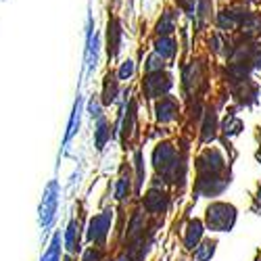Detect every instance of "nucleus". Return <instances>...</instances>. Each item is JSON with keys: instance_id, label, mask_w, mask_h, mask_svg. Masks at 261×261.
I'll use <instances>...</instances> for the list:
<instances>
[{"instance_id": "c85d7f7f", "label": "nucleus", "mask_w": 261, "mask_h": 261, "mask_svg": "<svg viewBox=\"0 0 261 261\" xmlns=\"http://www.w3.org/2000/svg\"><path fill=\"white\" fill-rule=\"evenodd\" d=\"M102 100H98L96 96H92L90 98V102H88V113H90V117L92 119H98V117H102Z\"/></svg>"}, {"instance_id": "f3484780", "label": "nucleus", "mask_w": 261, "mask_h": 261, "mask_svg": "<svg viewBox=\"0 0 261 261\" xmlns=\"http://www.w3.org/2000/svg\"><path fill=\"white\" fill-rule=\"evenodd\" d=\"M215 249H217L215 238H203V241L194 247L192 257H194V261H211L215 255Z\"/></svg>"}, {"instance_id": "393cba45", "label": "nucleus", "mask_w": 261, "mask_h": 261, "mask_svg": "<svg viewBox=\"0 0 261 261\" xmlns=\"http://www.w3.org/2000/svg\"><path fill=\"white\" fill-rule=\"evenodd\" d=\"M161 69H165V59H163L159 53L148 55L146 65H144V71H146V73H153V71H161Z\"/></svg>"}, {"instance_id": "a878e982", "label": "nucleus", "mask_w": 261, "mask_h": 261, "mask_svg": "<svg viewBox=\"0 0 261 261\" xmlns=\"http://www.w3.org/2000/svg\"><path fill=\"white\" fill-rule=\"evenodd\" d=\"M241 132H243V121L236 119L234 115H230V117L224 121V134H226L228 138H232V136H238Z\"/></svg>"}, {"instance_id": "412c9836", "label": "nucleus", "mask_w": 261, "mask_h": 261, "mask_svg": "<svg viewBox=\"0 0 261 261\" xmlns=\"http://www.w3.org/2000/svg\"><path fill=\"white\" fill-rule=\"evenodd\" d=\"M155 53H159L163 59H171L176 55V40L169 36H159L155 42Z\"/></svg>"}, {"instance_id": "4468645a", "label": "nucleus", "mask_w": 261, "mask_h": 261, "mask_svg": "<svg viewBox=\"0 0 261 261\" xmlns=\"http://www.w3.org/2000/svg\"><path fill=\"white\" fill-rule=\"evenodd\" d=\"M94 121H96L94 123V146H96V150H105L107 142L113 138L111 136V127H109V121H107L105 115L94 119Z\"/></svg>"}, {"instance_id": "6ab92c4d", "label": "nucleus", "mask_w": 261, "mask_h": 261, "mask_svg": "<svg viewBox=\"0 0 261 261\" xmlns=\"http://www.w3.org/2000/svg\"><path fill=\"white\" fill-rule=\"evenodd\" d=\"M98 63V36L92 34V23L88 28V48H86V67L92 71Z\"/></svg>"}, {"instance_id": "f03ea898", "label": "nucleus", "mask_w": 261, "mask_h": 261, "mask_svg": "<svg viewBox=\"0 0 261 261\" xmlns=\"http://www.w3.org/2000/svg\"><path fill=\"white\" fill-rule=\"evenodd\" d=\"M197 176H222L226 171V159L217 146H205L194 159Z\"/></svg>"}, {"instance_id": "72a5a7b5", "label": "nucleus", "mask_w": 261, "mask_h": 261, "mask_svg": "<svg viewBox=\"0 0 261 261\" xmlns=\"http://www.w3.org/2000/svg\"><path fill=\"white\" fill-rule=\"evenodd\" d=\"M259 140H261V132H259Z\"/></svg>"}, {"instance_id": "b1692460", "label": "nucleus", "mask_w": 261, "mask_h": 261, "mask_svg": "<svg viewBox=\"0 0 261 261\" xmlns=\"http://www.w3.org/2000/svg\"><path fill=\"white\" fill-rule=\"evenodd\" d=\"M173 30H176V19L171 11H167L157 23V36H169Z\"/></svg>"}, {"instance_id": "9b49d317", "label": "nucleus", "mask_w": 261, "mask_h": 261, "mask_svg": "<svg viewBox=\"0 0 261 261\" xmlns=\"http://www.w3.org/2000/svg\"><path fill=\"white\" fill-rule=\"evenodd\" d=\"M132 194H134V176H132V171H129V167L127 169L123 167L117 182H115V201L125 203L132 199Z\"/></svg>"}, {"instance_id": "bb28decb", "label": "nucleus", "mask_w": 261, "mask_h": 261, "mask_svg": "<svg viewBox=\"0 0 261 261\" xmlns=\"http://www.w3.org/2000/svg\"><path fill=\"white\" fill-rule=\"evenodd\" d=\"M134 71H136V65H134V61H123L121 63V67L117 69V77H119V82H127V80H132V75H134Z\"/></svg>"}, {"instance_id": "1a4fd4ad", "label": "nucleus", "mask_w": 261, "mask_h": 261, "mask_svg": "<svg viewBox=\"0 0 261 261\" xmlns=\"http://www.w3.org/2000/svg\"><path fill=\"white\" fill-rule=\"evenodd\" d=\"M155 117L159 123H171L180 117V105L176 102V98L165 94L155 102Z\"/></svg>"}, {"instance_id": "2eb2a0df", "label": "nucleus", "mask_w": 261, "mask_h": 261, "mask_svg": "<svg viewBox=\"0 0 261 261\" xmlns=\"http://www.w3.org/2000/svg\"><path fill=\"white\" fill-rule=\"evenodd\" d=\"M117 82H119L117 73H115V75H113V73H109V75L105 77L102 94H100V96H102V98H100V100H102V105H107V107H109V105H113V102H115V98L119 96V84H117Z\"/></svg>"}, {"instance_id": "5701e85b", "label": "nucleus", "mask_w": 261, "mask_h": 261, "mask_svg": "<svg viewBox=\"0 0 261 261\" xmlns=\"http://www.w3.org/2000/svg\"><path fill=\"white\" fill-rule=\"evenodd\" d=\"M42 261H61V232L53 234V241H50L46 253L42 255Z\"/></svg>"}, {"instance_id": "4be33fe9", "label": "nucleus", "mask_w": 261, "mask_h": 261, "mask_svg": "<svg viewBox=\"0 0 261 261\" xmlns=\"http://www.w3.org/2000/svg\"><path fill=\"white\" fill-rule=\"evenodd\" d=\"M119 36H121L119 23L117 21H109V55L111 57H117L119 53Z\"/></svg>"}, {"instance_id": "a211bd4d", "label": "nucleus", "mask_w": 261, "mask_h": 261, "mask_svg": "<svg viewBox=\"0 0 261 261\" xmlns=\"http://www.w3.org/2000/svg\"><path fill=\"white\" fill-rule=\"evenodd\" d=\"M217 136V115L213 109L205 111V123L201 127V142H211Z\"/></svg>"}, {"instance_id": "0eeeda50", "label": "nucleus", "mask_w": 261, "mask_h": 261, "mask_svg": "<svg viewBox=\"0 0 261 261\" xmlns=\"http://www.w3.org/2000/svg\"><path fill=\"white\" fill-rule=\"evenodd\" d=\"M169 207V194L165 188H159V186H150L144 197H142V209L148 213V215H163Z\"/></svg>"}, {"instance_id": "39448f33", "label": "nucleus", "mask_w": 261, "mask_h": 261, "mask_svg": "<svg viewBox=\"0 0 261 261\" xmlns=\"http://www.w3.org/2000/svg\"><path fill=\"white\" fill-rule=\"evenodd\" d=\"M171 86H173V77L161 69V71L146 73V77L142 80V92L146 94V98H161L169 94Z\"/></svg>"}, {"instance_id": "473e14b6", "label": "nucleus", "mask_w": 261, "mask_h": 261, "mask_svg": "<svg viewBox=\"0 0 261 261\" xmlns=\"http://www.w3.org/2000/svg\"><path fill=\"white\" fill-rule=\"evenodd\" d=\"M253 63H255V67H257V69L261 67V53H257V55H255V59H253Z\"/></svg>"}, {"instance_id": "423d86ee", "label": "nucleus", "mask_w": 261, "mask_h": 261, "mask_svg": "<svg viewBox=\"0 0 261 261\" xmlns=\"http://www.w3.org/2000/svg\"><path fill=\"white\" fill-rule=\"evenodd\" d=\"M230 186V180H224L222 176H197L194 182V201L205 197V199H215Z\"/></svg>"}, {"instance_id": "c756f323", "label": "nucleus", "mask_w": 261, "mask_h": 261, "mask_svg": "<svg viewBox=\"0 0 261 261\" xmlns=\"http://www.w3.org/2000/svg\"><path fill=\"white\" fill-rule=\"evenodd\" d=\"M82 261H102V247H96L94 245L90 249H86Z\"/></svg>"}, {"instance_id": "aec40b11", "label": "nucleus", "mask_w": 261, "mask_h": 261, "mask_svg": "<svg viewBox=\"0 0 261 261\" xmlns=\"http://www.w3.org/2000/svg\"><path fill=\"white\" fill-rule=\"evenodd\" d=\"M80 119H82V98L77 96V98H75V105H73V111H71V119H69V125H67V132H65V140H63L65 146H67L69 140L77 134Z\"/></svg>"}, {"instance_id": "6e6552de", "label": "nucleus", "mask_w": 261, "mask_h": 261, "mask_svg": "<svg viewBox=\"0 0 261 261\" xmlns=\"http://www.w3.org/2000/svg\"><path fill=\"white\" fill-rule=\"evenodd\" d=\"M205 222L199 220V217H190L186 228H184V236H182V245L186 251H194V247H197L203 238H205Z\"/></svg>"}, {"instance_id": "f8f14e48", "label": "nucleus", "mask_w": 261, "mask_h": 261, "mask_svg": "<svg viewBox=\"0 0 261 261\" xmlns=\"http://www.w3.org/2000/svg\"><path fill=\"white\" fill-rule=\"evenodd\" d=\"M144 230H146V215L142 209H136L129 217V224H127V241L134 243L144 238Z\"/></svg>"}, {"instance_id": "f257e3e1", "label": "nucleus", "mask_w": 261, "mask_h": 261, "mask_svg": "<svg viewBox=\"0 0 261 261\" xmlns=\"http://www.w3.org/2000/svg\"><path fill=\"white\" fill-rule=\"evenodd\" d=\"M238 220V209L226 201H211L205 209V228L209 232H232Z\"/></svg>"}, {"instance_id": "7ed1b4c3", "label": "nucleus", "mask_w": 261, "mask_h": 261, "mask_svg": "<svg viewBox=\"0 0 261 261\" xmlns=\"http://www.w3.org/2000/svg\"><path fill=\"white\" fill-rule=\"evenodd\" d=\"M113 217H115V211L111 207L102 209L92 217L88 224V232H86V238H88L90 245H96V247L107 245V238L111 234V226H113Z\"/></svg>"}, {"instance_id": "dca6fc26", "label": "nucleus", "mask_w": 261, "mask_h": 261, "mask_svg": "<svg viewBox=\"0 0 261 261\" xmlns=\"http://www.w3.org/2000/svg\"><path fill=\"white\" fill-rule=\"evenodd\" d=\"M63 243H65V247H67V251L71 255L80 253V228H77V222L73 220V217L67 224V230H65V236H63Z\"/></svg>"}, {"instance_id": "cd10ccee", "label": "nucleus", "mask_w": 261, "mask_h": 261, "mask_svg": "<svg viewBox=\"0 0 261 261\" xmlns=\"http://www.w3.org/2000/svg\"><path fill=\"white\" fill-rule=\"evenodd\" d=\"M217 25H220V30H234V25H236L234 13H232V11L220 13V17H217Z\"/></svg>"}, {"instance_id": "9d476101", "label": "nucleus", "mask_w": 261, "mask_h": 261, "mask_svg": "<svg viewBox=\"0 0 261 261\" xmlns=\"http://www.w3.org/2000/svg\"><path fill=\"white\" fill-rule=\"evenodd\" d=\"M176 155H178L176 146L165 140V142H159V144L153 148V153H150V163H153V167H155L157 173H161L173 159H176Z\"/></svg>"}, {"instance_id": "20e7f679", "label": "nucleus", "mask_w": 261, "mask_h": 261, "mask_svg": "<svg viewBox=\"0 0 261 261\" xmlns=\"http://www.w3.org/2000/svg\"><path fill=\"white\" fill-rule=\"evenodd\" d=\"M57 207H59V182L50 180L48 186L44 188V197L40 203V224L42 228H50L55 217H57Z\"/></svg>"}, {"instance_id": "ddd939ff", "label": "nucleus", "mask_w": 261, "mask_h": 261, "mask_svg": "<svg viewBox=\"0 0 261 261\" xmlns=\"http://www.w3.org/2000/svg\"><path fill=\"white\" fill-rule=\"evenodd\" d=\"M134 194L140 197V192L144 188V182H146V167H144V153L142 148L136 146L134 148Z\"/></svg>"}, {"instance_id": "2f4dec72", "label": "nucleus", "mask_w": 261, "mask_h": 261, "mask_svg": "<svg viewBox=\"0 0 261 261\" xmlns=\"http://www.w3.org/2000/svg\"><path fill=\"white\" fill-rule=\"evenodd\" d=\"M115 261H136V259H134L132 255H129V253H123V255H119Z\"/></svg>"}, {"instance_id": "7c9ffc66", "label": "nucleus", "mask_w": 261, "mask_h": 261, "mask_svg": "<svg viewBox=\"0 0 261 261\" xmlns=\"http://www.w3.org/2000/svg\"><path fill=\"white\" fill-rule=\"evenodd\" d=\"M209 46L213 48V53H220V50H222V40L217 38V36H213V38L209 40Z\"/></svg>"}]
</instances>
